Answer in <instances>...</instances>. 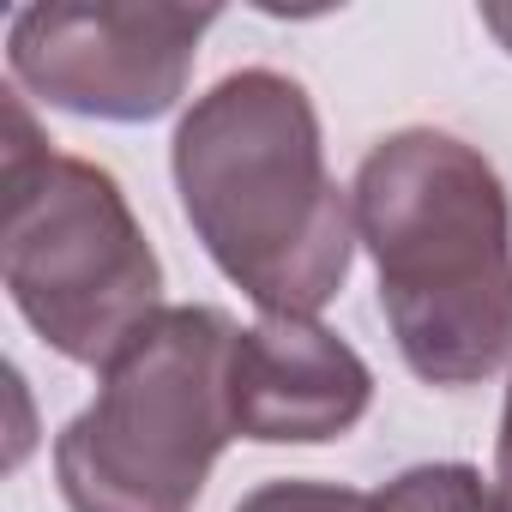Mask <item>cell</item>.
Instances as JSON below:
<instances>
[{"mask_svg": "<svg viewBox=\"0 0 512 512\" xmlns=\"http://www.w3.org/2000/svg\"><path fill=\"white\" fill-rule=\"evenodd\" d=\"M175 187L217 272L284 320H314L350 278L356 211L326 175L308 91L272 67L211 85L175 127Z\"/></svg>", "mask_w": 512, "mask_h": 512, "instance_id": "1", "label": "cell"}, {"mask_svg": "<svg viewBox=\"0 0 512 512\" xmlns=\"http://www.w3.org/2000/svg\"><path fill=\"white\" fill-rule=\"evenodd\" d=\"M350 193L410 374L488 380L512 356V205L494 163L452 133L410 127L362 157Z\"/></svg>", "mask_w": 512, "mask_h": 512, "instance_id": "2", "label": "cell"}, {"mask_svg": "<svg viewBox=\"0 0 512 512\" xmlns=\"http://www.w3.org/2000/svg\"><path fill=\"white\" fill-rule=\"evenodd\" d=\"M0 181H7L0 278L13 308L67 362L109 368L163 314V266L121 181L85 157L49 151L19 91H7Z\"/></svg>", "mask_w": 512, "mask_h": 512, "instance_id": "3", "label": "cell"}, {"mask_svg": "<svg viewBox=\"0 0 512 512\" xmlns=\"http://www.w3.org/2000/svg\"><path fill=\"white\" fill-rule=\"evenodd\" d=\"M235 326L217 308H163L109 368L97 404L55 440V476L73 512H193L229 416Z\"/></svg>", "mask_w": 512, "mask_h": 512, "instance_id": "4", "label": "cell"}, {"mask_svg": "<svg viewBox=\"0 0 512 512\" xmlns=\"http://www.w3.org/2000/svg\"><path fill=\"white\" fill-rule=\"evenodd\" d=\"M211 7L145 0H43L7 31V61L49 109L91 121H157L181 103Z\"/></svg>", "mask_w": 512, "mask_h": 512, "instance_id": "5", "label": "cell"}, {"mask_svg": "<svg viewBox=\"0 0 512 512\" xmlns=\"http://www.w3.org/2000/svg\"><path fill=\"white\" fill-rule=\"evenodd\" d=\"M374 404L368 362L314 320L266 314L235 332L229 350V416L235 434L266 446H320L350 434Z\"/></svg>", "mask_w": 512, "mask_h": 512, "instance_id": "6", "label": "cell"}, {"mask_svg": "<svg viewBox=\"0 0 512 512\" xmlns=\"http://www.w3.org/2000/svg\"><path fill=\"white\" fill-rule=\"evenodd\" d=\"M374 512H500V494L470 464H416L374 494Z\"/></svg>", "mask_w": 512, "mask_h": 512, "instance_id": "7", "label": "cell"}, {"mask_svg": "<svg viewBox=\"0 0 512 512\" xmlns=\"http://www.w3.org/2000/svg\"><path fill=\"white\" fill-rule=\"evenodd\" d=\"M235 512H374V500L356 488H338V482H266Z\"/></svg>", "mask_w": 512, "mask_h": 512, "instance_id": "8", "label": "cell"}, {"mask_svg": "<svg viewBox=\"0 0 512 512\" xmlns=\"http://www.w3.org/2000/svg\"><path fill=\"white\" fill-rule=\"evenodd\" d=\"M500 512H512V386H506V416H500Z\"/></svg>", "mask_w": 512, "mask_h": 512, "instance_id": "9", "label": "cell"}, {"mask_svg": "<svg viewBox=\"0 0 512 512\" xmlns=\"http://www.w3.org/2000/svg\"><path fill=\"white\" fill-rule=\"evenodd\" d=\"M482 25L506 43V55H512V7H482Z\"/></svg>", "mask_w": 512, "mask_h": 512, "instance_id": "10", "label": "cell"}]
</instances>
